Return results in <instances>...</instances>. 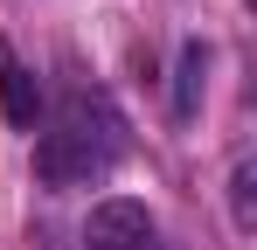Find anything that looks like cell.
Returning <instances> with one entry per match:
<instances>
[{
    "label": "cell",
    "mask_w": 257,
    "mask_h": 250,
    "mask_svg": "<svg viewBox=\"0 0 257 250\" xmlns=\"http://www.w3.org/2000/svg\"><path fill=\"white\" fill-rule=\"evenodd\" d=\"M118 153H125V118L104 97H63L35 139V174L49 188H90L118 167Z\"/></svg>",
    "instance_id": "6da1fadb"
},
{
    "label": "cell",
    "mask_w": 257,
    "mask_h": 250,
    "mask_svg": "<svg viewBox=\"0 0 257 250\" xmlns=\"http://www.w3.org/2000/svg\"><path fill=\"white\" fill-rule=\"evenodd\" d=\"M84 243H90V250H160V229H153L146 202H125V195H111V202H97V208H90Z\"/></svg>",
    "instance_id": "7a4b0ae2"
},
{
    "label": "cell",
    "mask_w": 257,
    "mask_h": 250,
    "mask_svg": "<svg viewBox=\"0 0 257 250\" xmlns=\"http://www.w3.org/2000/svg\"><path fill=\"white\" fill-rule=\"evenodd\" d=\"M0 111H7V125H21V132L42 118V90H35V77L7 56V42H0Z\"/></svg>",
    "instance_id": "3957f363"
},
{
    "label": "cell",
    "mask_w": 257,
    "mask_h": 250,
    "mask_svg": "<svg viewBox=\"0 0 257 250\" xmlns=\"http://www.w3.org/2000/svg\"><path fill=\"white\" fill-rule=\"evenodd\" d=\"M202 77H209V49L188 42V49H181V77H174V111H181V118L202 111Z\"/></svg>",
    "instance_id": "277c9868"
},
{
    "label": "cell",
    "mask_w": 257,
    "mask_h": 250,
    "mask_svg": "<svg viewBox=\"0 0 257 250\" xmlns=\"http://www.w3.org/2000/svg\"><path fill=\"white\" fill-rule=\"evenodd\" d=\"M229 215L243 236L257 229V160H236V174H229Z\"/></svg>",
    "instance_id": "5b68a950"
}]
</instances>
